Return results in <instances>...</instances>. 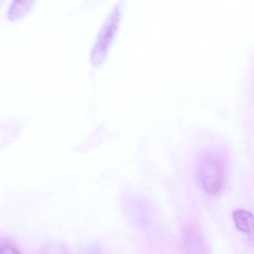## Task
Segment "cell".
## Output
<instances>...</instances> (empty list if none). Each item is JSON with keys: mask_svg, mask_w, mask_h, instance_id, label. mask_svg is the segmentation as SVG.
I'll return each mask as SVG.
<instances>
[{"mask_svg": "<svg viewBox=\"0 0 254 254\" xmlns=\"http://www.w3.org/2000/svg\"><path fill=\"white\" fill-rule=\"evenodd\" d=\"M184 249L186 254H206L201 237L194 228L188 227L184 231Z\"/></svg>", "mask_w": 254, "mask_h": 254, "instance_id": "cell-2", "label": "cell"}, {"mask_svg": "<svg viewBox=\"0 0 254 254\" xmlns=\"http://www.w3.org/2000/svg\"><path fill=\"white\" fill-rule=\"evenodd\" d=\"M233 217L236 228L242 233H246L248 236L253 238L254 216L252 214L245 209H238L233 212Z\"/></svg>", "mask_w": 254, "mask_h": 254, "instance_id": "cell-3", "label": "cell"}, {"mask_svg": "<svg viewBox=\"0 0 254 254\" xmlns=\"http://www.w3.org/2000/svg\"><path fill=\"white\" fill-rule=\"evenodd\" d=\"M44 254H66V251L62 247H52L51 249H48Z\"/></svg>", "mask_w": 254, "mask_h": 254, "instance_id": "cell-5", "label": "cell"}, {"mask_svg": "<svg viewBox=\"0 0 254 254\" xmlns=\"http://www.w3.org/2000/svg\"><path fill=\"white\" fill-rule=\"evenodd\" d=\"M0 254H20L17 248L10 244L0 245Z\"/></svg>", "mask_w": 254, "mask_h": 254, "instance_id": "cell-4", "label": "cell"}, {"mask_svg": "<svg viewBox=\"0 0 254 254\" xmlns=\"http://www.w3.org/2000/svg\"><path fill=\"white\" fill-rule=\"evenodd\" d=\"M86 254H99L97 251H94V250H90V251H88L87 253H85Z\"/></svg>", "mask_w": 254, "mask_h": 254, "instance_id": "cell-6", "label": "cell"}, {"mask_svg": "<svg viewBox=\"0 0 254 254\" xmlns=\"http://www.w3.org/2000/svg\"><path fill=\"white\" fill-rule=\"evenodd\" d=\"M199 179L203 190L209 194H215L222 189L224 179V163L214 154H204L197 167Z\"/></svg>", "mask_w": 254, "mask_h": 254, "instance_id": "cell-1", "label": "cell"}]
</instances>
